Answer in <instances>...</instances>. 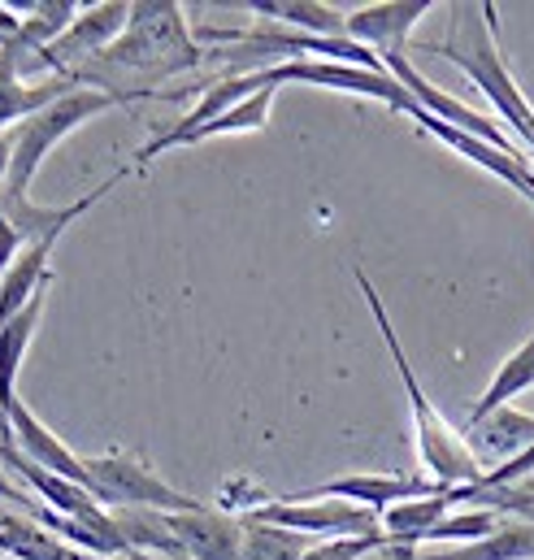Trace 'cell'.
Segmentation results:
<instances>
[{"mask_svg":"<svg viewBox=\"0 0 534 560\" xmlns=\"http://www.w3.org/2000/svg\"><path fill=\"white\" fill-rule=\"evenodd\" d=\"M9 165H13V140L0 136V187L9 183Z\"/></svg>","mask_w":534,"mask_h":560,"instance_id":"obj_25","label":"cell"},{"mask_svg":"<svg viewBox=\"0 0 534 560\" xmlns=\"http://www.w3.org/2000/svg\"><path fill=\"white\" fill-rule=\"evenodd\" d=\"M44 304H48V287H44L22 313H13V317L0 326V418H4V409L18 400V374H22V361H26V348H31L35 330H39V322H44Z\"/></svg>","mask_w":534,"mask_h":560,"instance_id":"obj_15","label":"cell"},{"mask_svg":"<svg viewBox=\"0 0 534 560\" xmlns=\"http://www.w3.org/2000/svg\"><path fill=\"white\" fill-rule=\"evenodd\" d=\"M0 213H4V187H0Z\"/></svg>","mask_w":534,"mask_h":560,"instance_id":"obj_27","label":"cell"},{"mask_svg":"<svg viewBox=\"0 0 534 560\" xmlns=\"http://www.w3.org/2000/svg\"><path fill=\"white\" fill-rule=\"evenodd\" d=\"M0 560H9V557H4V548H0Z\"/></svg>","mask_w":534,"mask_h":560,"instance_id":"obj_28","label":"cell"},{"mask_svg":"<svg viewBox=\"0 0 534 560\" xmlns=\"http://www.w3.org/2000/svg\"><path fill=\"white\" fill-rule=\"evenodd\" d=\"M4 421L13 425V443H18L22 456H31L35 465H44V469L57 474V478H70V482L88 487V456H74V452L48 430V421H39L22 405V396L4 409Z\"/></svg>","mask_w":534,"mask_h":560,"instance_id":"obj_11","label":"cell"},{"mask_svg":"<svg viewBox=\"0 0 534 560\" xmlns=\"http://www.w3.org/2000/svg\"><path fill=\"white\" fill-rule=\"evenodd\" d=\"M18 31H22V9L0 4V48H4V44H13V39H18Z\"/></svg>","mask_w":534,"mask_h":560,"instance_id":"obj_24","label":"cell"},{"mask_svg":"<svg viewBox=\"0 0 534 560\" xmlns=\"http://www.w3.org/2000/svg\"><path fill=\"white\" fill-rule=\"evenodd\" d=\"M430 0H379V4H361L348 13V39L365 44L370 52H379V61L387 57H408V39L417 31V22L430 13Z\"/></svg>","mask_w":534,"mask_h":560,"instance_id":"obj_9","label":"cell"},{"mask_svg":"<svg viewBox=\"0 0 534 560\" xmlns=\"http://www.w3.org/2000/svg\"><path fill=\"white\" fill-rule=\"evenodd\" d=\"M96 61L105 70H135L143 79H174V74L200 70L209 61V48H200V39L191 35L183 4L135 0L123 39L109 52H101Z\"/></svg>","mask_w":534,"mask_h":560,"instance_id":"obj_4","label":"cell"},{"mask_svg":"<svg viewBox=\"0 0 534 560\" xmlns=\"http://www.w3.org/2000/svg\"><path fill=\"white\" fill-rule=\"evenodd\" d=\"M240 522H244V557L240 560H304L317 544L309 535H295L269 522H253V517H240Z\"/></svg>","mask_w":534,"mask_h":560,"instance_id":"obj_21","label":"cell"},{"mask_svg":"<svg viewBox=\"0 0 534 560\" xmlns=\"http://www.w3.org/2000/svg\"><path fill=\"white\" fill-rule=\"evenodd\" d=\"M430 57L452 61L504 118V127L518 136V143L534 156V105L526 101L522 83L513 79L504 48L496 39V4H452V26L443 39L417 44Z\"/></svg>","mask_w":534,"mask_h":560,"instance_id":"obj_2","label":"cell"},{"mask_svg":"<svg viewBox=\"0 0 534 560\" xmlns=\"http://www.w3.org/2000/svg\"><path fill=\"white\" fill-rule=\"evenodd\" d=\"M88 491L96 504L127 513V509H148V513H196L209 509L205 500L170 487L139 452L131 447H109L101 456H88Z\"/></svg>","mask_w":534,"mask_h":560,"instance_id":"obj_5","label":"cell"},{"mask_svg":"<svg viewBox=\"0 0 534 560\" xmlns=\"http://www.w3.org/2000/svg\"><path fill=\"white\" fill-rule=\"evenodd\" d=\"M413 560H534V522L526 517H504L487 539L461 544V548H439V552H417Z\"/></svg>","mask_w":534,"mask_h":560,"instance_id":"obj_17","label":"cell"},{"mask_svg":"<svg viewBox=\"0 0 534 560\" xmlns=\"http://www.w3.org/2000/svg\"><path fill=\"white\" fill-rule=\"evenodd\" d=\"M465 439L474 443V452L483 460H500L504 465V460L522 456L526 447H534V413H518L513 405H504L491 418L469 421L465 425Z\"/></svg>","mask_w":534,"mask_h":560,"instance_id":"obj_14","label":"cell"},{"mask_svg":"<svg viewBox=\"0 0 534 560\" xmlns=\"http://www.w3.org/2000/svg\"><path fill=\"white\" fill-rule=\"evenodd\" d=\"M0 548L9 560H61V552H66V544L48 526H39L35 517H22V513H4Z\"/></svg>","mask_w":534,"mask_h":560,"instance_id":"obj_19","label":"cell"},{"mask_svg":"<svg viewBox=\"0 0 534 560\" xmlns=\"http://www.w3.org/2000/svg\"><path fill=\"white\" fill-rule=\"evenodd\" d=\"M178 96H183V88H165V92H156V88H88V83L74 88L57 105H48L44 114H35V118H26L22 127L9 131V140H13V165H9V183H4L9 200H31V183L39 174V165L48 161V152L66 136H74L83 122H92L109 109H123V105L178 101Z\"/></svg>","mask_w":534,"mask_h":560,"instance_id":"obj_3","label":"cell"},{"mask_svg":"<svg viewBox=\"0 0 534 560\" xmlns=\"http://www.w3.org/2000/svg\"><path fill=\"white\" fill-rule=\"evenodd\" d=\"M439 491H452V487H439L426 474H344V478L291 491L282 500H348V504L374 509L383 517L387 509H396L404 500H426V495H439Z\"/></svg>","mask_w":534,"mask_h":560,"instance_id":"obj_8","label":"cell"},{"mask_svg":"<svg viewBox=\"0 0 534 560\" xmlns=\"http://www.w3.org/2000/svg\"><path fill=\"white\" fill-rule=\"evenodd\" d=\"M170 535L178 539L183 560H240L244 557V522L222 509L165 513Z\"/></svg>","mask_w":534,"mask_h":560,"instance_id":"obj_10","label":"cell"},{"mask_svg":"<svg viewBox=\"0 0 534 560\" xmlns=\"http://www.w3.org/2000/svg\"><path fill=\"white\" fill-rule=\"evenodd\" d=\"M248 13L262 22H278L287 31H300V35H317V39L348 35V13H339L335 4H322V0H253Z\"/></svg>","mask_w":534,"mask_h":560,"instance_id":"obj_16","label":"cell"},{"mask_svg":"<svg viewBox=\"0 0 534 560\" xmlns=\"http://www.w3.org/2000/svg\"><path fill=\"white\" fill-rule=\"evenodd\" d=\"M114 560H156V557H148V552H131V557H114Z\"/></svg>","mask_w":534,"mask_h":560,"instance_id":"obj_26","label":"cell"},{"mask_svg":"<svg viewBox=\"0 0 534 560\" xmlns=\"http://www.w3.org/2000/svg\"><path fill=\"white\" fill-rule=\"evenodd\" d=\"M352 279L361 287V295H365V304H370V313H374V326H379V335H383V343H387V352H392V361H396V374H400L404 396H408V413H413V443H417L421 474H426L430 482H439V487H478V482L491 474V465L474 452V443L465 439V425H452V421L434 409V400L426 396V387H421V378L413 374V361H408V352H404L400 335H396V326H392V317H387V304H383L379 287L370 282V275L357 266Z\"/></svg>","mask_w":534,"mask_h":560,"instance_id":"obj_1","label":"cell"},{"mask_svg":"<svg viewBox=\"0 0 534 560\" xmlns=\"http://www.w3.org/2000/svg\"><path fill=\"white\" fill-rule=\"evenodd\" d=\"M74 88H83L74 74H48L39 83L22 79L18 66L0 52V136H9L13 127H22L26 118L44 114L48 105H57L61 96H70Z\"/></svg>","mask_w":534,"mask_h":560,"instance_id":"obj_12","label":"cell"},{"mask_svg":"<svg viewBox=\"0 0 534 560\" xmlns=\"http://www.w3.org/2000/svg\"><path fill=\"white\" fill-rule=\"evenodd\" d=\"M534 387V330L531 339L518 348V352H509L504 361H500V370H496V378L487 383V392H483V400L469 409V421H483L491 418L496 409H504V405H513L522 392H531ZM465 421V425H469Z\"/></svg>","mask_w":534,"mask_h":560,"instance_id":"obj_18","label":"cell"},{"mask_svg":"<svg viewBox=\"0 0 534 560\" xmlns=\"http://www.w3.org/2000/svg\"><path fill=\"white\" fill-rule=\"evenodd\" d=\"M0 509H9V513H13V509H26V517L39 509V504H35V495H31V491H26V487H22L4 465H0Z\"/></svg>","mask_w":534,"mask_h":560,"instance_id":"obj_23","label":"cell"},{"mask_svg":"<svg viewBox=\"0 0 534 560\" xmlns=\"http://www.w3.org/2000/svg\"><path fill=\"white\" fill-rule=\"evenodd\" d=\"M66 231H70V226H57V231H48V235H39V240H31V244L22 248V257L13 261V270L0 282V326H4L13 313H22L44 287H53V248H57V240H61Z\"/></svg>","mask_w":534,"mask_h":560,"instance_id":"obj_13","label":"cell"},{"mask_svg":"<svg viewBox=\"0 0 534 560\" xmlns=\"http://www.w3.org/2000/svg\"><path fill=\"white\" fill-rule=\"evenodd\" d=\"M274 96H278V88H262L257 96L240 101L235 109H227L222 118H213L209 127H200L196 136H187V143H183V148H196V143L222 140V136H253V131H266V127H269V109H274Z\"/></svg>","mask_w":534,"mask_h":560,"instance_id":"obj_20","label":"cell"},{"mask_svg":"<svg viewBox=\"0 0 534 560\" xmlns=\"http://www.w3.org/2000/svg\"><path fill=\"white\" fill-rule=\"evenodd\" d=\"M387 557V535H352V539H322L304 560H370Z\"/></svg>","mask_w":534,"mask_h":560,"instance_id":"obj_22","label":"cell"},{"mask_svg":"<svg viewBox=\"0 0 534 560\" xmlns=\"http://www.w3.org/2000/svg\"><path fill=\"white\" fill-rule=\"evenodd\" d=\"M253 522H269L309 539H352V535H379L383 517L374 509L348 504V500H282L274 495L269 504H262L257 513H248Z\"/></svg>","mask_w":534,"mask_h":560,"instance_id":"obj_6","label":"cell"},{"mask_svg":"<svg viewBox=\"0 0 534 560\" xmlns=\"http://www.w3.org/2000/svg\"><path fill=\"white\" fill-rule=\"evenodd\" d=\"M131 22V0H101V4H83L79 18L70 22V31L39 57V66L48 74H74L79 61H96L101 52H109L123 31Z\"/></svg>","mask_w":534,"mask_h":560,"instance_id":"obj_7","label":"cell"}]
</instances>
